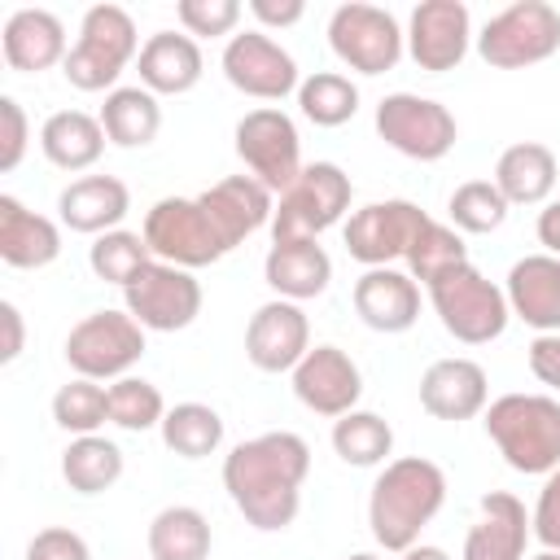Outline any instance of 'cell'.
Listing matches in <instances>:
<instances>
[{
	"instance_id": "cell-1",
	"label": "cell",
	"mask_w": 560,
	"mask_h": 560,
	"mask_svg": "<svg viewBox=\"0 0 560 560\" xmlns=\"http://www.w3.org/2000/svg\"><path fill=\"white\" fill-rule=\"evenodd\" d=\"M306 472H311V446L289 429L258 433L223 455V490L232 508L262 534H280L298 521Z\"/></svg>"
},
{
	"instance_id": "cell-2",
	"label": "cell",
	"mask_w": 560,
	"mask_h": 560,
	"mask_svg": "<svg viewBox=\"0 0 560 560\" xmlns=\"http://www.w3.org/2000/svg\"><path fill=\"white\" fill-rule=\"evenodd\" d=\"M442 503H446V472L424 455H398L372 481L368 529L376 547L402 556L407 547L420 542L424 525L442 512Z\"/></svg>"
},
{
	"instance_id": "cell-3",
	"label": "cell",
	"mask_w": 560,
	"mask_h": 560,
	"mask_svg": "<svg viewBox=\"0 0 560 560\" xmlns=\"http://www.w3.org/2000/svg\"><path fill=\"white\" fill-rule=\"evenodd\" d=\"M481 424L512 472L547 477L560 468V402L551 394H499Z\"/></svg>"
},
{
	"instance_id": "cell-4",
	"label": "cell",
	"mask_w": 560,
	"mask_h": 560,
	"mask_svg": "<svg viewBox=\"0 0 560 560\" xmlns=\"http://www.w3.org/2000/svg\"><path fill=\"white\" fill-rule=\"evenodd\" d=\"M140 35H136V22L122 4H92L79 22V39L70 44L66 52V83L79 88V92H114L118 88V74L140 57Z\"/></svg>"
},
{
	"instance_id": "cell-5",
	"label": "cell",
	"mask_w": 560,
	"mask_h": 560,
	"mask_svg": "<svg viewBox=\"0 0 560 560\" xmlns=\"http://www.w3.org/2000/svg\"><path fill=\"white\" fill-rule=\"evenodd\" d=\"M354 184L337 162H306L302 175L276 197L271 241H319L350 214Z\"/></svg>"
},
{
	"instance_id": "cell-6",
	"label": "cell",
	"mask_w": 560,
	"mask_h": 560,
	"mask_svg": "<svg viewBox=\"0 0 560 560\" xmlns=\"http://www.w3.org/2000/svg\"><path fill=\"white\" fill-rule=\"evenodd\" d=\"M429 302H433L442 328L464 346H486V341L503 337V328L512 319L508 293L494 280H486L472 262H464V267L446 271L442 280H433L429 284Z\"/></svg>"
},
{
	"instance_id": "cell-7",
	"label": "cell",
	"mask_w": 560,
	"mask_h": 560,
	"mask_svg": "<svg viewBox=\"0 0 560 560\" xmlns=\"http://www.w3.org/2000/svg\"><path fill=\"white\" fill-rule=\"evenodd\" d=\"M560 52V9L547 0H516L477 35V57L494 70H525Z\"/></svg>"
},
{
	"instance_id": "cell-8",
	"label": "cell",
	"mask_w": 560,
	"mask_h": 560,
	"mask_svg": "<svg viewBox=\"0 0 560 560\" xmlns=\"http://www.w3.org/2000/svg\"><path fill=\"white\" fill-rule=\"evenodd\" d=\"M328 48L354 74H385L402 61L407 31L389 9L350 0V4H337L328 18Z\"/></svg>"
},
{
	"instance_id": "cell-9",
	"label": "cell",
	"mask_w": 560,
	"mask_h": 560,
	"mask_svg": "<svg viewBox=\"0 0 560 560\" xmlns=\"http://www.w3.org/2000/svg\"><path fill=\"white\" fill-rule=\"evenodd\" d=\"M376 136L411 158V162H442L455 140H459V122L455 114L433 101V96H420V92H389L376 101Z\"/></svg>"
},
{
	"instance_id": "cell-10",
	"label": "cell",
	"mask_w": 560,
	"mask_h": 560,
	"mask_svg": "<svg viewBox=\"0 0 560 560\" xmlns=\"http://www.w3.org/2000/svg\"><path fill=\"white\" fill-rule=\"evenodd\" d=\"M66 363L88 381H122L144 354V328L127 311H92L66 332Z\"/></svg>"
},
{
	"instance_id": "cell-11",
	"label": "cell",
	"mask_w": 560,
	"mask_h": 560,
	"mask_svg": "<svg viewBox=\"0 0 560 560\" xmlns=\"http://www.w3.org/2000/svg\"><path fill=\"white\" fill-rule=\"evenodd\" d=\"M232 140H236V158L245 162V171H249L262 188H271L276 197H280V192L302 175V166H306V162H302L298 122H293L284 109H276V105H258V109L241 114Z\"/></svg>"
},
{
	"instance_id": "cell-12",
	"label": "cell",
	"mask_w": 560,
	"mask_h": 560,
	"mask_svg": "<svg viewBox=\"0 0 560 560\" xmlns=\"http://www.w3.org/2000/svg\"><path fill=\"white\" fill-rule=\"evenodd\" d=\"M140 232H144V241H149L158 262H171V267H184V271L210 267V262H219L228 254L197 197H162V201H153Z\"/></svg>"
},
{
	"instance_id": "cell-13",
	"label": "cell",
	"mask_w": 560,
	"mask_h": 560,
	"mask_svg": "<svg viewBox=\"0 0 560 560\" xmlns=\"http://www.w3.org/2000/svg\"><path fill=\"white\" fill-rule=\"evenodd\" d=\"M122 311L144 332H179V328H188L201 315V284H197L192 271L153 258L122 289Z\"/></svg>"
},
{
	"instance_id": "cell-14",
	"label": "cell",
	"mask_w": 560,
	"mask_h": 560,
	"mask_svg": "<svg viewBox=\"0 0 560 560\" xmlns=\"http://www.w3.org/2000/svg\"><path fill=\"white\" fill-rule=\"evenodd\" d=\"M429 214L416 206V201H402V197H389V201H368L359 206L346 228H341V241H346V254L363 267H389L394 258H407V249L416 245V236L424 232Z\"/></svg>"
},
{
	"instance_id": "cell-15",
	"label": "cell",
	"mask_w": 560,
	"mask_h": 560,
	"mask_svg": "<svg viewBox=\"0 0 560 560\" xmlns=\"http://www.w3.org/2000/svg\"><path fill=\"white\" fill-rule=\"evenodd\" d=\"M223 79L254 101H284L302 88L298 61L267 31H236L223 44Z\"/></svg>"
},
{
	"instance_id": "cell-16",
	"label": "cell",
	"mask_w": 560,
	"mask_h": 560,
	"mask_svg": "<svg viewBox=\"0 0 560 560\" xmlns=\"http://www.w3.org/2000/svg\"><path fill=\"white\" fill-rule=\"evenodd\" d=\"M472 13L464 0H420L407 22V52L420 70L446 74L472 48Z\"/></svg>"
},
{
	"instance_id": "cell-17",
	"label": "cell",
	"mask_w": 560,
	"mask_h": 560,
	"mask_svg": "<svg viewBox=\"0 0 560 560\" xmlns=\"http://www.w3.org/2000/svg\"><path fill=\"white\" fill-rule=\"evenodd\" d=\"M289 376H293V398L306 411L328 416V420L354 411L359 398H363V372H359V363L341 346H328V341L324 346H311L306 359Z\"/></svg>"
},
{
	"instance_id": "cell-18",
	"label": "cell",
	"mask_w": 560,
	"mask_h": 560,
	"mask_svg": "<svg viewBox=\"0 0 560 560\" xmlns=\"http://www.w3.org/2000/svg\"><path fill=\"white\" fill-rule=\"evenodd\" d=\"M311 350V319L302 302L271 298L245 324V359L258 372H293Z\"/></svg>"
},
{
	"instance_id": "cell-19",
	"label": "cell",
	"mask_w": 560,
	"mask_h": 560,
	"mask_svg": "<svg viewBox=\"0 0 560 560\" xmlns=\"http://www.w3.org/2000/svg\"><path fill=\"white\" fill-rule=\"evenodd\" d=\"M197 201H201L210 228L219 232L223 249H236L254 232L271 228V214H276V192L262 188L254 175H228V179L210 184L206 192H197Z\"/></svg>"
},
{
	"instance_id": "cell-20",
	"label": "cell",
	"mask_w": 560,
	"mask_h": 560,
	"mask_svg": "<svg viewBox=\"0 0 560 560\" xmlns=\"http://www.w3.org/2000/svg\"><path fill=\"white\" fill-rule=\"evenodd\" d=\"M490 402V381H486V368L477 359H464V354H451V359H433L420 376V407L433 416V420H472L481 416Z\"/></svg>"
},
{
	"instance_id": "cell-21",
	"label": "cell",
	"mask_w": 560,
	"mask_h": 560,
	"mask_svg": "<svg viewBox=\"0 0 560 560\" xmlns=\"http://www.w3.org/2000/svg\"><path fill=\"white\" fill-rule=\"evenodd\" d=\"M534 538L529 512L512 490H490L477 503V521L464 534L459 560H525V547Z\"/></svg>"
},
{
	"instance_id": "cell-22",
	"label": "cell",
	"mask_w": 560,
	"mask_h": 560,
	"mask_svg": "<svg viewBox=\"0 0 560 560\" xmlns=\"http://www.w3.org/2000/svg\"><path fill=\"white\" fill-rule=\"evenodd\" d=\"M350 302H354V315L385 337L407 332L420 319V284L398 267H368L354 280Z\"/></svg>"
},
{
	"instance_id": "cell-23",
	"label": "cell",
	"mask_w": 560,
	"mask_h": 560,
	"mask_svg": "<svg viewBox=\"0 0 560 560\" xmlns=\"http://www.w3.org/2000/svg\"><path fill=\"white\" fill-rule=\"evenodd\" d=\"M140 70V88H149L153 96H184L201 83L206 74V57L201 44L184 31H153L136 57Z\"/></svg>"
},
{
	"instance_id": "cell-24",
	"label": "cell",
	"mask_w": 560,
	"mask_h": 560,
	"mask_svg": "<svg viewBox=\"0 0 560 560\" xmlns=\"http://www.w3.org/2000/svg\"><path fill=\"white\" fill-rule=\"evenodd\" d=\"M508 311L525 319L534 332H560V258L525 254L508 271Z\"/></svg>"
},
{
	"instance_id": "cell-25",
	"label": "cell",
	"mask_w": 560,
	"mask_h": 560,
	"mask_svg": "<svg viewBox=\"0 0 560 560\" xmlns=\"http://www.w3.org/2000/svg\"><path fill=\"white\" fill-rule=\"evenodd\" d=\"M0 48L18 74H44L52 66H66V52H70L66 26L52 9H13L0 35Z\"/></svg>"
},
{
	"instance_id": "cell-26",
	"label": "cell",
	"mask_w": 560,
	"mask_h": 560,
	"mask_svg": "<svg viewBox=\"0 0 560 560\" xmlns=\"http://www.w3.org/2000/svg\"><path fill=\"white\" fill-rule=\"evenodd\" d=\"M131 210V192L118 175H79L57 192V214L70 232L105 236Z\"/></svg>"
},
{
	"instance_id": "cell-27",
	"label": "cell",
	"mask_w": 560,
	"mask_h": 560,
	"mask_svg": "<svg viewBox=\"0 0 560 560\" xmlns=\"http://www.w3.org/2000/svg\"><path fill=\"white\" fill-rule=\"evenodd\" d=\"M262 280L284 302H311L332 284V258L319 241H271Z\"/></svg>"
},
{
	"instance_id": "cell-28",
	"label": "cell",
	"mask_w": 560,
	"mask_h": 560,
	"mask_svg": "<svg viewBox=\"0 0 560 560\" xmlns=\"http://www.w3.org/2000/svg\"><path fill=\"white\" fill-rule=\"evenodd\" d=\"M61 254V228L48 214L26 210L13 192L0 197V258L18 271H39L57 262Z\"/></svg>"
},
{
	"instance_id": "cell-29",
	"label": "cell",
	"mask_w": 560,
	"mask_h": 560,
	"mask_svg": "<svg viewBox=\"0 0 560 560\" xmlns=\"http://www.w3.org/2000/svg\"><path fill=\"white\" fill-rule=\"evenodd\" d=\"M560 162L542 140H516L494 162V188L508 206H542L556 188Z\"/></svg>"
},
{
	"instance_id": "cell-30",
	"label": "cell",
	"mask_w": 560,
	"mask_h": 560,
	"mask_svg": "<svg viewBox=\"0 0 560 560\" xmlns=\"http://www.w3.org/2000/svg\"><path fill=\"white\" fill-rule=\"evenodd\" d=\"M109 136L96 114L88 109H57L39 127V149L57 171H88L101 162Z\"/></svg>"
},
{
	"instance_id": "cell-31",
	"label": "cell",
	"mask_w": 560,
	"mask_h": 560,
	"mask_svg": "<svg viewBox=\"0 0 560 560\" xmlns=\"http://www.w3.org/2000/svg\"><path fill=\"white\" fill-rule=\"evenodd\" d=\"M101 127L109 136V144L118 149H144L153 144V136L162 131V105L149 88L131 83V88H114L101 105Z\"/></svg>"
},
{
	"instance_id": "cell-32",
	"label": "cell",
	"mask_w": 560,
	"mask_h": 560,
	"mask_svg": "<svg viewBox=\"0 0 560 560\" xmlns=\"http://www.w3.org/2000/svg\"><path fill=\"white\" fill-rule=\"evenodd\" d=\"M210 521L188 503H171L149 521V560H210Z\"/></svg>"
},
{
	"instance_id": "cell-33",
	"label": "cell",
	"mask_w": 560,
	"mask_h": 560,
	"mask_svg": "<svg viewBox=\"0 0 560 560\" xmlns=\"http://www.w3.org/2000/svg\"><path fill=\"white\" fill-rule=\"evenodd\" d=\"M332 451L350 468H385L394 455V429L385 416L354 407L332 420Z\"/></svg>"
},
{
	"instance_id": "cell-34",
	"label": "cell",
	"mask_w": 560,
	"mask_h": 560,
	"mask_svg": "<svg viewBox=\"0 0 560 560\" xmlns=\"http://www.w3.org/2000/svg\"><path fill=\"white\" fill-rule=\"evenodd\" d=\"M122 446L101 433L70 438V446L61 451V477L74 494H105L122 477Z\"/></svg>"
},
{
	"instance_id": "cell-35",
	"label": "cell",
	"mask_w": 560,
	"mask_h": 560,
	"mask_svg": "<svg viewBox=\"0 0 560 560\" xmlns=\"http://www.w3.org/2000/svg\"><path fill=\"white\" fill-rule=\"evenodd\" d=\"M162 442L179 459H206L223 446V416L210 402H175L162 416Z\"/></svg>"
},
{
	"instance_id": "cell-36",
	"label": "cell",
	"mask_w": 560,
	"mask_h": 560,
	"mask_svg": "<svg viewBox=\"0 0 560 560\" xmlns=\"http://www.w3.org/2000/svg\"><path fill=\"white\" fill-rule=\"evenodd\" d=\"M298 109L315 127H341L359 114V83L341 70H315L298 88Z\"/></svg>"
},
{
	"instance_id": "cell-37",
	"label": "cell",
	"mask_w": 560,
	"mask_h": 560,
	"mask_svg": "<svg viewBox=\"0 0 560 560\" xmlns=\"http://www.w3.org/2000/svg\"><path fill=\"white\" fill-rule=\"evenodd\" d=\"M149 262H153V249H149L144 232H127V228H114V232L96 236L92 249H88L92 276L105 280V284H118V289H127Z\"/></svg>"
},
{
	"instance_id": "cell-38",
	"label": "cell",
	"mask_w": 560,
	"mask_h": 560,
	"mask_svg": "<svg viewBox=\"0 0 560 560\" xmlns=\"http://www.w3.org/2000/svg\"><path fill=\"white\" fill-rule=\"evenodd\" d=\"M407 276L411 280H420L424 289L433 284V280H442L446 271H455V267H464L468 262V245H464V236L451 228V223H438V219H429L424 223V232L416 236V245L407 249Z\"/></svg>"
},
{
	"instance_id": "cell-39",
	"label": "cell",
	"mask_w": 560,
	"mask_h": 560,
	"mask_svg": "<svg viewBox=\"0 0 560 560\" xmlns=\"http://www.w3.org/2000/svg\"><path fill=\"white\" fill-rule=\"evenodd\" d=\"M508 201L503 192L494 188V179H464L451 201H446V214H451V228L455 232H468V236H486V232H499L503 219H508Z\"/></svg>"
},
{
	"instance_id": "cell-40",
	"label": "cell",
	"mask_w": 560,
	"mask_h": 560,
	"mask_svg": "<svg viewBox=\"0 0 560 560\" xmlns=\"http://www.w3.org/2000/svg\"><path fill=\"white\" fill-rule=\"evenodd\" d=\"M52 420H57V429H66L74 438L96 433L109 420V389L101 381H88V376L66 381L52 394Z\"/></svg>"
},
{
	"instance_id": "cell-41",
	"label": "cell",
	"mask_w": 560,
	"mask_h": 560,
	"mask_svg": "<svg viewBox=\"0 0 560 560\" xmlns=\"http://www.w3.org/2000/svg\"><path fill=\"white\" fill-rule=\"evenodd\" d=\"M162 416H166V398L153 381L122 376L109 385V424L127 433H149V429H162Z\"/></svg>"
},
{
	"instance_id": "cell-42",
	"label": "cell",
	"mask_w": 560,
	"mask_h": 560,
	"mask_svg": "<svg viewBox=\"0 0 560 560\" xmlns=\"http://www.w3.org/2000/svg\"><path fill=\"white\" fill-rule=\"evenodd\" d=\"M175 18H179L184 35H192V39H219V35L232 39V31L241 22V4L236 0H179Z\"/></svg>"
},
{
	"instance_id": "cell-43",
	"label": "cell",
	"mask_w": 560,
	"mask_h": 560,
	"mask_svg": "<svg viewBox=\"0 0 560 560\" xmlns=\"http://www.w3.org/2000/svg\"><path fill=\"white\" fill-rule=\"evenodd\" d=\"M31 144V122L26 109L18 105V96H0V171H18V162L26 158Z\"/></svg>"
},
{
	"instance_id": "cell-44",
	"label": "cell",
	"mask_w": 560,
	"mask_h": 560,
	"mask_svg": "<svg viewBox=\"0 0 560 560\" xmlns=\"http://www.w3.org/2000/svg\"><path fill=\"white\" fill-rule=\"evenodd\" d=\"M529 525H534V538L542 542V551H560V468L542 477V490H538V503L529 512Z\"/></svg>"
},
{
	"instance_id": "cell-45",
	"label": "cell",
	"mask_w": 560,
	"mask_h": 560,
	"mask_svg": "<svg viewBox=\"0 0 560 560\" xmlns=\"http://www.w3.org/2000/svg\"><path fill=\"white\" fill-rule=\"evenodd\" d=\"M26 560H92L83 534L66 529V525H48L26 542Z\"/></svg>"
},
{
	"instance_id": "cell-46",
	"label": "cell",
	"mask_w": 560,
	"mask_h": 560,
	"mask_svg": "<svg viewBox=\"0 0 560 560\" xmlns=\"http://www.w3.org/2000/svg\"><path fill=\"white\" fill-rule=\"evenodd\" d=\"M525 359H529L534 381L560 394V332H534V341H529Z\"/></svg>"
},
{
	"instance_id": "cell-47",
	"label": "cell",
	"mask_w": 560,
	"mask_h": 560,
	"mask_svg": "<svg viewBox=\"0 0 560 560\" xmlns=\"http://www.w3.org/2000/svg\"><path fill=\"white\" fill-rule=\"evenodd\" d=\"M249 13L262 22V26H293V22H302V13H306V4L302 0H249Z\"/></svg>"
},
{
	"instance_id": "cell-48",
	"label": "cell",
	"mask_w": 560,
	"mask_h": 560,
	"mask_svg": "<svg viewBox=\"0 0 560 560\" xmlns=\"http://www.w3.org/2000/svg\"><path fill=\"white\" fill-rule=\"evenodd\" d=\"M0 324H4V346H0V363H13L22 350H26V324H22V311L4 298L0 302Z\"/></svg>"
},
{
	"instance_id": "cell-49",
	"label": "cell",
	"mask_w": 560,
	"mask_h": 560,
	"mask_svg": "<svg viewBox=\"0 0 560 560\" xmlns=\"http://www.w3.org/2000/svg\"><path fill=\"white\" fill-rule=\"evenodd\" d=\"M534 232H538V245H542V254H556V258H560V201H547V206L538 210V223H534Z\"/></svg>"
},
{
	"instance_id": "cell-50",
	"label": "cell",
	"mask_w": 560,
	"mask_h": 560,
	"mask_svg": "<svg viewBox=\"0 0 560 560\" xmlns=\"http://www.w3.org/2000/svg\"><path fill=\"white\" fill-rule=\"evenodd\" d=\"M398 560H451L442 547H433V542H416V547H407Z\"/></svg>"
},
{
	"instance_id": "cell-51",
	"label": "cell",
	"mask_w": 560,
	"mask_h": 560,
	"mask_svg": "<svg viewBox=\"0 0 560 560\" xmlns=\"http://www.w3.org/2000/svg\"><path fill=\"white\" fill-rule=\"evenodd\" d=\"M346 560H381V556H376V551H350Z\"/></svg>"
},
{
	"instance_id": "cell-52",
	"label": "cell",
	"mask_w": 560,
	"mask_h": 560,
	"mask_svg": "<svg viewBox=\"0 0 560 560\" xmlns=\"http://www.w3.org/2000/svg\"><path fill=\"white\" fill-rule=\"evenodd\" d=\"M534 560H560V551H538Z\"/></svg>"
}]
</instances>
